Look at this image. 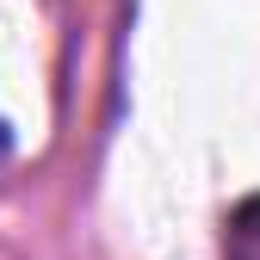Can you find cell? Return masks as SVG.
<instances>
[{"label":"cell","instance_id":"obj_1","mask_svg":"<svg viewBox=\"0 0 260 260\" xmlns=\"http://www.w3.org/2000/svg\"><path fill=\"white\" fill-rule=\"evenodd\" d=\"M13 149V130H7V118H0V155H7Z\"/></svg>","mask_w":260,"mask_h":260}]
</instances>
